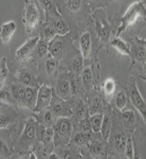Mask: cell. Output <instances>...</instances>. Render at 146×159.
Here are the masks:
<instances>
[{
	"instance_id": "cell-1",
	"label": "cell",
	"mask_w": 146,
	"mask_h": 159,
	"mask_svg": "<svg viewBox=\"0 0 146 159\" xmlns=\"http://www.w3.org/2000/svg\"><path fill=\"white\" fill-rule=\"evenodd\" d=\"M140 17H145V3L143 1H138L132 3L127 9L125 14L120 20L119 29L117 31V36H120L125 30L132 25Z\"/></svg>"
},
{
	"instance_id": "cell-2",
	"label": "cell",
	"mask_w": 146,
	"mask_h": 159,
	"mask_svg": "<svg viewBox=\"0 0 146 159\" xmlns=\"http://www.w3.org/2000/svg\"><path fill=\"white\" fill-rule=\"evenodd\" d=\"M22 22L27 35H30L40 22L39 10L33 0H24V7L22 13Z\"/></svg>"
},
{
	"instance_id": "cell-3",
	"label": "cell",
	"mask_w": 146,
	"mask_h": 159,
	"mask_svg": "<svg viewBox=\"0 0 146 159\" xmlns=\"http://www.w3.org/2000/svg\"><path fill=\"white\" fill-rule=\"evenodd\" d=\"M93 20L95 30L100 39L103 43H108L110 37V25L106 18V12L104 9H96L93 13Z\"/></svg>"
},
{
	"instance_id": "cell-4",
	"label": "cell",
	"mask_w": 146,
	"mask_h": 159,
	"mask_svg": "<svg viewBox=\"0 0 146 159\" xmlns=\"http://www.w3.org/2000/svg\"><path fill=\"white\" fill-rule=\"evenodd\" d=\"M53 132L55 143H67L72 134V123L67 117H61L54 124Z\"/></svg>"
},
{
	"instance_id": "cell-5",
	"label": "cell",
	"mask_w": 146,
	"mask_h": 159,
	"mask_svg": "<svg viewBox=\"0 0 146 159\" xmlns=\"http://www.w3.org/2000/svg\"><path fill=\"white\" fill-rule=\"evenodd\" d=\"M128 93H129V98L131 100L134 106L138 109V111L141 114L142 118L145 119V101L141 96L135 79L132 76L128 81Z\"/></svg>"
},
{
	"instance_id": "cell-6",
	"label": "cell",
	"mask_w": 146,
	"mask_h": 159,
	"mask_svg": "<svg viewBox=\"0 0 146 159\" xmlns=\"http://www.w3.org/2000/svg\"><path fill=\"white\" fill-rule=\"evenodd\" d=\"M53 97V89L52 87L42 85L38 89L37 91V97H36V103L33 110L36 112H39L42 110L47 109L50 106L51 100Z\"/></svg>"
},
{
	"instance_id": "cell-7",
	"label": "cell",
	"mask_w": 146,
	"mask_h": 159,
	"mask_svg": "<svg viewBox=\"0 0 146 159\" xmlns=\"http://www.w3.org/2000/svg\"><path fill=\"white\" fill-rule=\"evenodd\" d=\"M40 36H34L32 38H29L24 43V45H21L18 49L16 50V60L18 61H25L32 56L33 51L36 48V45L39 40Z\"/></svg>"
},
{
	"instance_id": "cell-8",
	"label": "cell",
	"mask_w": 146,
	"mask_h": 159,
	"mask_svg": "<svg viewBox=\"0 0 146 159\" xmlns=\"http://www.w3.org/2000/svg\"><path fill=\"white\" fill-rule=\"evenodd\" d=\"M52 99H53V101L51 100L50 106H51V111L53 112L54 116L58 118H61V117L68 118L72 115V111H71L69 105L66 103L63 99L58 98L57 96H54V94H53Z\"/></svg>"
},
{
	"instance_id": "cell-9",
	"label": "cell",
	"mask_w": 146,
	"mask_h": 159,
	"mask_svg": "<svg viewBox=\"0 0 146 159\" xmlns=\"http://www.w3.org/2000/svg\"><path fill=\"white\" fill-rule=\"evenodd\" d=\"M16 30L17 25L14 20H9V21H6L4 24H2L1 27H0V40L2 42V43L7 45L10 43V40L12 39Z\"/></svg>"
},
{
	"instance_id": "cell-10",
	"label": "cell",
	"mask_w": 146,
	"mask_h": 159,
	"mask_svg": "<svg viewBox=\"0 0 146 159\" xmlns=\"http://www.w3.org/2000/svg\"><path fill=\"white\" fill-rule=\"evenodd\" d=\"M15 79L18 80L19 84H22L24 86L29 87H36L37 82L35 80L34 75L30 72L28 69H19L16 73H15Z\"/></svg>"
},
{
	"instance_id": "cell-11",
	"label": "cell",
	"mask_w": 146,
	"mask_h": 159,
	"mask_svg": "<svg viewBox=\"0 0 146 159\" xmlns=\"http://www.w3.org/2000/svg\"><path fill=\"white\" fill-rule=\"evenodd\" d=\"M64 46H65V40H64L63 36L60 35H56L55 37H53L49 43V53L50 55H52L53 57L57 58L58 56L61 55L64 51Z\"/></svg>"
},
{
	"instance_id": "cell-12",
	"label": "cell",
	"mask_w": 146,
	"mask_h": 159,
	"mask_svg": "<svg viewBox=\"0 0 146 159\" xmlns=\"http://www.w3.org/2000/svg\"><path fill=\"white\" fill-rule=\"evenodd\" d=\"M35 132H36V127H35V122L32 119L28 120V122L24 125V129L22 132L21 138H20V142L24 144H30L35 139Z\"/></svg>"
},
{
	"instance_id": "cell-13",
	"label": "cell",
	"mask_w": 146,
	"mask_h": 159,
	"mask_svg": "<svg viewBox=\"0 0 146 159\" xmlns=\"http://www.w3.org/2000/svg\"><path fill=\"white\" fill-rule=\"evenodd\" d=\"M91 35L89 32H84L79 38V47H81V54L83 60H87L91 52Z\"/></svg>"
},
{
	"instance_id": "cell-14",
	"label": "cell",
	"mask_w": 146,
	"mask_h": 159,
	"mask_svg": "<svg viewBox=\"0 0 146 159\" xmlns=\"http://www.w3.org/2000/svg\"><path fill=\"white\" fill-rule=\"evenodd\" d=\"M56 96L61 99H67L71 92L70 81L65 78H60L56 83Z\"/></svg>"
},
{
	"instance_id": "cell-15",
	"label": "cell",
	"mask_w": 146,
	"mask_h": 159,
	"mask_svg": "<svg viewBox=\"0 0 146 159\" xmlns=\"http://www.w3.org/2000/svg\"><path fill=\"white\" fill-rule=\"evenodd\" d=\"M42 148L43 150L46 151L48 154L49 153H52L53 148H54V144H55V141H54V132H53V127H47L45 132V135H43L42 139Z\"/></svg>"
},
{
	"instance_id": "cell-16",
	"label": "cell",
	"mask_w": 146,
	"mask_h": 159,
	"mask_svg": "<svg viewBox=\"0 0 146 159\" xmlns=\"http://www.w3.org/2000/svg\"><path fill=\"white\" fill-rule=\"evenodd\" d=\"M110 45H111L120 54L127 55V56H129V57H132V53L129 49V46H128L123 39H121L119 36L114 37L113 39L110 42Z\"/></svg>"
},
{
	"instance_id": "cell-17",
	"label": "cell",
	"mask_w": 146,
	"mask_h": 159,
	"mask_svg": "<svg viewBox=\"0 0 146 159\" xmlns=\"http://www.w3.org/2000/svg\"><path fill=\"white\" fill-rule=\"evenodd\" d=\"M37 90L36 87H29L25 86V93H24V106L28 108H34L35 103H36Z\"/></svg>"
},
{
	"instance_id": "cell-18",
	"label": "cell",
	"mask_w": 146,
	"mask_h": 159,
	"mask_svg": "<svg viewBox=\"0 0 146 159\" xmlns=\"http://www.w3.org/2000/svg\"><path fill=\"white\" fill-rule=\"evenodd\" d=\"M53 27L57 33V35H60V36H65L66 34H68L69 31H70V28H69L68 24L66 22V20L60 16H56L53 19Z\"/></svg>"
},
{
	"instance_id": "cell-19",
	"label": "cell",
	"mask_w": 146,
	"mask_h": 159,
	"mask_svg": "<svg viewBox=\"0 0 146 159\" xmlns=\"http://www.w3.org/2000/svg\"><path fill=\"white\" fill-rule=\"evenodd\" d=\"M39 2L42 6L43 10H45L46 16H47L48 19L50 18V17L54 18L56 16H60V12H57L54 2H53L52 0H39Z\"/></svg>"
},
{
	"instance_id": "cell-20",
	"label": "cell",
	"mask_w": 146,
	"mask_h": 159,
	"mask_svg": "<svg viewBox=\"0 0 146 159\" xmlns=\"http://www.w3.org/2000/svg\"><path fill=\"white\" fill-rule=\"evenodd\" d=\"M11 90L14 97L15 101L18 102L19 104H24V93H25V86L22 84H13Z\"/></svg>"
},
{
	"instance_id": "cell-21",
	"label": "cell",
	"mask_w": 146,
	"mask_h": 159,
	"mask_svg": "<svg viewBox=\"0 0 146 159\" xmlns=\"http://www.w3.org/2000/svg\"><path fill=\"white\" fill-rule=\"evenodd\" d=\"M111 124H112L111 118H110L108 115H104L103 120H102L100 133H101L102 138H103L105 141H108V139H109L110 132H111Z\"/></svg>"
},
{
	"instance_id": "cell-22",
	"label": "cell",
	"mask_w": 146,
	"mask_h": 159,
	"mask_svg": "<svg viewBox=\"0 0 146 159\" xmlns=\"http://www.w3.org/2000/svg\"><path fill=\"white\" fill-rule=\"evenodd\" d=\"M122 119L124 122V125L127 129H132L137 124V119H135V115L134 110L131 109H124L122 110Z\"/></svg>"
},
{
	"instance_id": "cell-23",
	"label": "cell",
	"mask_w": 146,
	"mask_h": 159,
	"mask_svg": "<svg viewBox=\"0 0 146 159\" xmlns=\"http://www.w3.org/2000/svg\"><path fill=\"white\" fill-rule=\"evenodd\" d=\"M126 136L125 134H123V133H117L116 135H114L113 137V147L116 148L117 152L119 153H124L125 151V145H126Z\"/></svg>"
},
{
	"instance_id": "cell-24",
	"label": "cell",
	"mask_w": 146,
	"mask_h": 159,
	"mask_svg": "<svg viewBox=\"0 0 146 159\" xmlns=\"http://www.w3.org/2000/svg\"><path fill=\"white\" fill-rule=\"evenodd\" d=\"M84 0H63L65 9L70 13H78L83 7Z\"/></svg>"
},
{
	"instance_id": "cell-25",
	"label": "cell",
	"mask_w": 146,
	"mask_h": 159,
	"mask_svg": "<svg viewBox=\"0 0 146 159\" xmlns=\"http://www.w3.org/2000/svg\"><path fill=\"white\" fill-rule=\"evenodd\" d=\"M87 148H88V151L90 153V155L92 157H97L99 155H101L104 151V145L102 144L99 141H90V142H87Z\"/></svg>"
},
{
	"instance_id": "cell-26",
	"label": "cell",
	"mask_w": 146,
	"mask_h": 159,
	"mask_svg": "<svg viewBox=\"0 0 146 159\" xmlns=\"http://www.w3.org/2000/svg\"><path fill=\"white\" fill-rule=\"evenodd\" d=\"M7 76H9V68H7V58L2 56L0 57V88L4 86Z\"/></svg>"
},
{
	"instance_id": "cell-27",
	"label": "cell",
	"mask_w": 146,
	"mask_h": 159,
	"mask_svg": "<svg viewBox=\"0 0 146 159\" xmlns=\"http://www.w3.org/2000/svg\"><path fill=\"white\" fill-rule=\"evenodd\" d=\"M0 101L6 104H14L15 99L13 97L12 90L10 88H7V86H3L0 88Z\"/></svg>"
},
{
	"instance_id": "cell-28",
	"label": "cell",
	"mask_w": 146,
	"mask_h": 159,
	"mask_svg": "<svg viewBox=\"0 0 146 159\" xmlns=\"http://www.w3.org/2000/svg\"><path fill=\"white\" fill-rule=\"evenodd\" d=\"M57 35L56 31L54 29L52 25H45L42 29V32H40V37L43 38L45 40H47L49 43L53 37H55Z\"/></svg>"
},
{
	"instance_id": "cell-29",
	"label": "cell",
	"mask_w": 146,
	"mask_h": 159,
	"mask_svg": "<svg viewBox=\"0 0 146 159\" xmlns=\"http://www.w3.org/2000/svg\"><path fill=\"white\" fill-rule=\"evenodd\" d=\"M103 116L102 114H93L89 120V123H90V127L91 129L93 130L94 133H100V129H101V124H102V120H103Z\"/></svg>"
},
{
	"instance_id": "cell-30",
	"label": "cell",
	"mask_w": 146,
	"mask_h": 159,
	"mask_svg": "<svg viewBox=\"0 0 146 159\" xmlns=\"http://www.w3.org/2000/svg\"><path fill=\"white\" fill-rule=\"evenodd\" d=\"M58 68V61L57 58L53 57L52 55H49V57L46 60V70L49 75H53Z\"/></svg>"
},
{
	"instance_id": "cell-31",
	"label": "cell",
	"mask_w": 146,
	"mask_h": 159,
	"mask_svg": "<svg viewBox=\"0 0 146 159\" xmlns=\"http://www.w3.org/2000/svg\"><path fill=\"white\" fill-rule=\"evenodd\" d=\"M116 82L113 79H107L103 84V90L107 98H111L116 91Z\"/></svg>"
},
{
	"instance_id": "cell-32",
	"label": "cell",
	"mask_w": 146,
	"mask_h": 159,
	"mask_svg": "<svg viewBox=\"0 0 146 159\" xmlns=\"http://www.w3.org/2000/svg\"><path fill=\"white\" fill-rule=\"evenodd\" d=\"M137 48H135V57L138 61L145 63V40H139L137 38Z\"/></svg>"
},
{
	"instance_id": "cell-33",
	"label": "cell",
	"mask_w": 146,
	"mask_h": 159,
	"mask_svg": "<svg viewBox=\"0 0 146 159\" xmlns=\"http://www.w3.org/2000/svg\"><path fill=\"white\" fill-rule=\"evenodd\" d=\"M82 80H83L84 86L86 88H90L92 85V81H93V76H92V70L90 67H85L82 70Z\"/></svg>"
},
{
	"instance_id": "cell-34",
	"label": "cell",
	"mask_w": 146,
	"mask_h": 159,
	"mask_svg": "<svg viewBox=\"0 0 146 159\" xmlns=\"http://www.w3.org/2000/svg\"><path fill=\"white\" fill-rule=\"evenodd\" d=\"M36 52L39 57H45L47 55V53L49 52L48 49H49V43L47 40H45L43 38L40 37L39 40H38L37 45H36Z\"/></svg>"
},
{
	"instance_id": "cell-35",
	"label": "cell",
	"mask_w": 146,
	"mask_h": 159,
	"mask_svg": "<svg viewBox=\"0 0 146 159\" xmlns=\"http://www.w3.org/2000/svg\"><path fill=\"white\" fill-rule=\"evenodd\" d=\"M88 141H89V135H87L86 133H77L72 139L73 144L76 145V147L86 145Z\"/></svg>"
},
{
	"instance_id": "cell-36",
	"label": "cell",
	"mask_w": 146,
	"mask_h": 159,
	"mask_svg": "<svg viewBox=\"0 0 146 159\" xmlns=\"http://www.w3.org/2000/svg\"><path fill=\"white\" fill-rule=\"evenodd\" d=\"M127 96L126 93H125L124 91H120L117 93L116 96V105L117 107L119 108V110H124L125 107H126L127 105Z\"/></svg>"
},
{
	"instance_id": "cell-37",
	"label": "cell",
	"mask_w": 146,
	"mask_h": 159,
	"mask_svg": "<svg viewBox=\"0 0 146 159\" xmlns=\"http://www.w3.org/2000/svg\"><path fill=\"white\" fill-rule=\"evenodd\" d=\"M40 112V118H42V122L43 124L47 125L48 127H50L53 124V112L51 110H42Z\"/></svg>"
},
{
	"instance_id": "cell-38",
	"label": "cell",
	"mask_w": 146,
	"mask_h": 159,
	"mask_svg": "<svg viewBox=\"0 0 146 159\" xmlns=\"http://www.w3.org/2000/svg\"><path fill=\"white\" fill-rule=\"evenodd\" d=\"M75 114L81 120H84L87 116V107L83 101H77L75 105Z\"/></svg>"
},
{
	"instance_id": "cell-39",
	"label": "cell",
	"mask_w": 146,
	"mask_h": 159,
	"mask_svg": "<svg viewBox=\"0 0 146 159\" xmlns=\"http://www.w3.org/2000/svg\"><path fill=\"white\" fill-rule=\"evenodd\" d=\"M125 155L127 158L132 159L135 157V148H134V142H132L131 137H128L126 140V145H125Z\"/></svg>"
},
{
	"instance_id": "cell-40",
	"label": "cell",
	"mask_w": 146,
	"mask_h": 159,
	"mask_svg": "<svg viewBox=\"0 0 146 159\" xmlns=\"http://www.w3.org/2000/svg\"><path fill=\"white\" fill-rule=\"evenodd\" d=\"M72 68L76 73L82 72L83 70V57L81 55H76V57L72 61Z\"/></svg>"
},
{
	"instance_id": "cell-41",
	"label": "cell",
	"mask_w": 146,
	"mask_h": 159,
	"mask_svg": "<svg viewBox=\"0 0 146 159\" xmlns=\"http://www.w3.org/2000/svg\"><path fill=\"white\" fill-rule=\"evenodd\" d=\"M12 118L7 116L6 114H0V129H4L7 127L10 123L12 122Z\"/></svg>"
},
{
	"instance_id": "cell-42",
	"label": "cell",
	"mask_w": 146,
	"mask_h": 159,
	"mask_svg": "<svg viewBox=\"0 0 146 159\" xmlns=\"http://www.w3.org/2000/svg\"><path fill=\"white\" fill-rule=\"evenodd\" d=\"M100 109H101V102H100L99 98H95L93 99V101H92L91 103V107H90V111L91 114H97V112L100 111Z\"/></svg>"
},
{
	"instance_id": "cell-43",
	"label": "cell",
	"mask_w": 146,
	"mask_h": 159,
	"mask_svg": "<svg viewBox=\"0 0 146 159\" xmlns=\"http://www.w3.org/2000/svg\"><path fill=\"white\" fill-rule=\"evenodd\" d=\"M0 156H2V157H9L10 156L9 148L1 139H0Z\"/></svg>"
},
{
	"instance_id": "cell-44",
	"label": "cell",
	"mask_w": 146,
	"mask_h": 159,
	"mask_svg": "<svg viewBox=\"0 0 146 159\" xmlns=\"http://www.w3.org/2000/svg\"><path fill=\"white\" fill-rule=\"evenodd\" d=\"M113 1H116V0H109V2H113Z\"/></svg>"
},
{
	"instance_id": "cell-45",
	"label": "cell",
	"mask_w": 146,
	"mask_h": 159,
	"mask_svg": "<svg viewBox=\"0 0 146 159\" xmlns=\"http://www.w3.org/2000/svg\"><path fill=\"white\" fill-rule=\"evenodd\" d=\"M89 1H93V0H89Z\"/></svg>"
}]
</instances>
